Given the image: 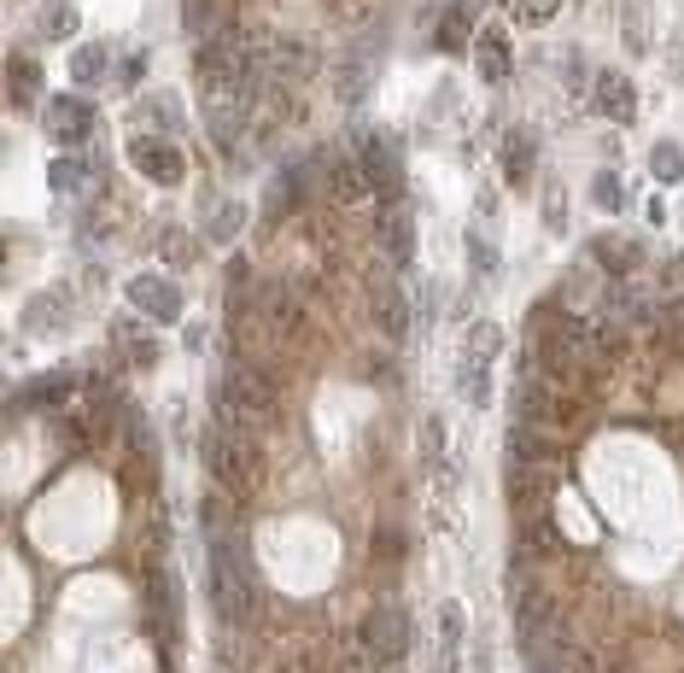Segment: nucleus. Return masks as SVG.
I'll return each instance as SVG.
<instances>
[{"instance_id": "aec40b11", "label": "nucleus", "mask_w": 684, "mask_h": 673, "mask_svg": "<svg viewBox=\"0 0 684 673\" xmlns=\"http://www.w3.org/2000/svg\"><path fill=\"white\" fill-rule=\"evenodd\" d=\"M246 217H252V206H241V199H222V206L205 217V246H229L234 234L246 229Z\"/></svg>"}, {"instance_id": "72a5a7b5", "label": "nucleus", "mask_w": 684, "mask_h": 673, "mask_svg": "<svg viewBox=\"0 0 684 673\" xmlns=\"http://www.w3.org/2000/svg\"><path fill=\"white\" fill-rule=\"evenodd\" d=\"M544 229H550V234H568V194H561L556 182L544 188Z\"/></svg>"}, {"instance_id": "f257e3e1", "label": "nucleus", "mask_w": 684, "mask_h": 673, "mask_svg": "<svg viewBox=\"0 0 684 673\" xmlns=\"http://www.w3.org/2000/svg\"><path fill=\"white\" fill-rule=\"evenodd\" d=\"M205 562H211V610L222 620V633H252L264 615V585H258V568H252L246 538L234 527L217 533Z\"/></svg>"}, {"instance_id": "0eeeda50", "label": "nucleus", "mask_w": 684, "mask_h": 673, "mask_svg": "<svg viewBox=\"0 0 684 673\" xmlns=\"http://www.w3.org/2000/svg\"><path fill=\"white\" fill-rule=\"evenodd\" d=\"M129 159H135V171H141L147 182H159V188H182V182H187L182 147L164 141V135H135V141H129Z\"/></svg>"}, {"instance_id": "6ab92c4d", "label": "nucleus", "mask_w": 684, "mask_h": 673, "mask_svg": "<svg viewBox=\"0 0 684 673\" xmlns=\"http://www.w3.org/2000/svg\"><path fill=\"white\" fill-rule=\"evenodd\" d=\"M474 36H480V30H474V7L468 0H451L444 19H439V47L444 54H463V47H474Z\"/></svg>"}, {"instance_id": "c85d7f7f", "label": "nucleus", "mask_w": 684, "mask_h": 673, "mask_svg": "<svg viewBox=\"0 0 684 673\" xmlns=\"http://www.w3.org/2000/svg\"><path fill=\"white\" fill-rule=\"evenodd\" d=\"M194 234H187V229H159V252H164V264L170 269H182V264H194Z\"/></svg>"}, {"instance_id": "7c9ffc66", "label": "nucleus", "mask_w": 684, "mask_h": 673, "mask_svg": "<svg viewBox=\"0 0 684 673\" xmlns=\"http://www.w3.org/2000/svg\"><path fill=\"white\" fill-rule=\"evenodd\" d=\"M591 199H596V211H621V206H626V188H621V176H614V171H596V182H591Z\"/></svg>"}, {"instance_id": "9b49d317", "label": "nucleus", "mask_w": 684, "mask_h": 673, "mask_svg": "<svg viewBox=\"0 0 684 673\" xmlns=\"http://www.w3.org/2000/svg\"><path fill=\"white\" fill-rule=\"evenodd\" d=\"M77 386H82L77 369H47V375L12 386V410H65L77 398Z\"/></svg>"}, {"instance_id": "ddd939ff", "label": "nucleus", "mask_w": 684, "mask_h": 673, "mask_svg": "<svg viewBox=\"0 0 684 673\" xmlns=\"http://www.w3.org/2000/svg\"><path fill=\"white\" fill-rule=\"evenodd\" d=\"M374 246H381V258L392 269H404L409 258H416V223H409L404 206H381V211H374Z\"/></svg>"}, {"instance_id": "473e14b6", "label": "nucleus", "mask_w": 684, "mask_h": 673, "mask_svg": "<svg viewBox=\"0 0 684 673\" xmlns=\"http://www.w3.org/2000/svg\"><path fill=\"white\" fill-rule=\"evenodd\" d=\"M199 521H205V533H229V492H211V498H199Z\"/></svg>"}, {"instance_id": "2f4dec72", "label": "nucleus", "mask_w": 684, "mask_h": 673, "mask_svg": "<svg viewBox=\"0 0 684 673\" xmlns=\"http://www.w3.org/2000/svg\"><path fill=\"white\" fill-rule=\"evenodd\" d=\"M147 112L159 117L164 129H182V94H176V89H159V94H147Z\"/></svg>"}, {"instance_id": "a211bd4d", "label": "nucleus", "mask_w": 684, "mask_h": 673, "mask_svg": "<svg viewBox=\"0 0 684 673\" xmlns=\"http://www.w3.org/2000/svg\"><path fill=\"white\" fill-rule=\"evenodd\" d=\"M474 71H480V82H503L509 77V36L498 24H486L480 36H474Z\"/></svg>"}, {"instance_id": "cd10ccee", "label": "nucleus", "mask_w": 684, "mask_h": 673, "mask_svg": "<svg viewBox=\"0 0 684 673\" xmlns=\"http://www.w3.org/2000/svg\"><path fill=\"white\" fill-rule=\"evenodd\" d=\"M182 12H187V36H199V42H211L217 36V0H182Z\"/></svg>"}, {"instance_id": "c03bdc74", "label": "nucleus", "mask_w": 684, "mask_h": 673, "mask_svg": "<svg viewBox=\"0 0 684 673\" xmlns=\"http://www.w3.org/2000/svg\"><path fill=\"white\" fill-rule=\"evenodd\" d=\"M374 550H381V557H392V562H398V557H404V538H398V533H381V538H374Z\"/></svg>"}, {"instance_id": "39448f33", "label": "nucleus", "mask_w": 684, "mask_h": 673, "mask_svg": "<svg viewBox=\"0 0 684 673\" xmlns=\"http://www.w3.org/2000/svg\"><path fill=\"white\" fill-rule=\"evenodd\" d=\"M258 328L269 334L276 346H293L299 328H304V299H299V281H269V288H258Z\"/></svg>"}, {"instance_id": "c756f323", "label": "nucleus", "mask_w": 684, "mask_h": 673, "mask_svg": "<svg viewBox=\"0 0 684 673\" xmlns=\"http://www.w3.org/2000/svg\"><path fill=\"white\" fill-rule=\"evenodd\" d=\"M649 171H656V182H684V147L656 141V153H649Z\"/></svg>"}, {"instance_id": "423d86ee", "label": "nucleus", "mask_w": 684, "mask_h": 673, "mask_svg": "<svg viewBox=\"0 0 684 673\" xmlns=\"http://www.w3.org/2000/svg\"><path fill=\"white\" fill-rule=\"evenodd\" d=\"M94 100H82V94H54L47 100V112H42V129H47V141L59 147V153H82V141L94 135Z\"/></svg>"}, {"instance_id": "f8f14e48", "label": "nucleus", "mask_w": 684, "mask_h": 673, "mask_svg": "<svg viewBox=\"0 0 684 673\" xmlns=\"http://www.w3.org/2000/svg\"><path fill=\"white\" fill-rule=\"evenodd\" d=\"M374 54H381V36H363V42L346 54V65H339V82H334V89H339V106L357 112V106L369 100V89H374Z\"/></svg>"}, {"instance_id": "2eb2a0df", "label": "nucleus", "mask_w": 684, "mask_h": 673, "mask_svg": "<svg viewBox=\"0 0 684 673\" xmlns=\"http://www.w3.org/2000/svg\"><path fill=\"white\" fill-rule=\"evenodd\" d=\"M591 94H596V112H603L608 124H631V117H638V89L626 82V71H596Z\"/></svg>"}, {"instance_id": "20e7f679", "label": "nucleus", "mask_w": 684, "mask_h": 673, "mask_svg": "<svg viewBox=\"0 0 684 673\" xmlns=\"http://www.w3.org/2000/svg\"><path fill=\"white\" fill-rule=\"evenodd\" d=\"M357 645H363L381 668H398L409 655V615L398 610V603H374V610L363 615V627H357Z\"/></svg>"}, {"instance_id": "412c9836", "label": "nucleus", "mask_w": 684, "mask_h": 673, "mask_svg": "<svg viewBox=\"0 0 684 673\" xmlns=\"http://www.w3.org/2000/svg\"><path fill=\"white\" fill-rule=\"evenodd\" d=\"M533 153H538V141L526 129H509V141H503V176L515 182V188H526L533 182Z\"/></svg>"}, {"instance_id": "bb28decb", "label": "nucleus", "mask_w": 684, "mask_h": 673, "mask_svg": "<svg viewBox=\"0 0 684 673\" xmlns=\"http://www.w3.org/2000/svg\"><path fill=\"white\" fill-rule=\"evenodd\" d=\"M656 340H684V293L656 299Z\"/></svg>"}, {"instance_id": "4be33fe9", "label": "nucleus", "mask_w": 684, "mask_h": 673, "mask_svg": "<svg viewBox=\"0 0 684 673\" xmlns=\"http://www.w3.org/2000/svg\"><path fill=\"white\" fill-rule=\"evenodd\" d=\"M7 94H12V106L42 100V65L24 59V54H12V59H7Z\"/></svg>"}, {"instance_id": "49530a36", "label": "nucleus", "mask_w": 684, "mask_h": 673, "mask_svg": "<svg viewBox=\"0 0 684 673\" xmlns=\"http://www.w3.org/2000/svg\"><path fill=\"white\" fill-rule=\"evenodd\" d=\"M187 351H205V323H187Z\"/></svg>"}, {"instance_id": "5701e85b", "label": "nucleus", "mask_w": 684, "mask_h": 673, "mask_svg": "<svg viewBox=\"0 0 684 673\" xmlns=\"http://www.w3.org/2000/svg\"><path fill=\"white\" fill-rule=\"evenodd\" d=\"M498 351H503V328L491 323V316L486 323H468V334H463V358L468 363H491Z\"/></svg>"}, {"instance_id": "de8ad7c7", "label": "nucleus", "mask_w": 684, "mask_h": 673, "mask_svg": "<svg viewBox=\"0 0 684 673\" xmlns=\"http://www.w3.org/2000/svg\"><path fill=\"white\" fill-rule=\"evenodd\" d=\"M386 673H404V668H386Z\"/></svg>"}, {"instance_id": "393cba45", "label": "nucleus", "mask_w": 684, "mask_h": 673, "mask_svg": "<svg viewBox=\"0 0 684 673\" xmlns=\"http://www.w3.org/2000/svg\"><path fill=\"white\" fill-rule=\"evenodd\" d=\"M456 381H463V398L474 404V410H486V398H491V375H486V363H456Z\"/></svg>"}, {"instance_id": "f03ea898", "label": "nucleus", "mask_w": 684, "mask_h": 673, "mask_svg": "<svg viewBox=\"0 0 684 673\" xmlns=\"http://www.w3.org/2000/svg\"><path fill=\"white\" fill-rule=\"evenodd\" d=\"M199 463H205V475L217 480V492H229V498H246L252 486H258V440L252 433H234V428H205V440H199Z\"/></svg>"}, {"instance_id": "37998d69", "label": "nucleus", "mask_w": 684, "mask_h": 673, "mask_svg": "<svg viewBox=\"0 0 684 673\" xmlns=\"http://www.w3.org/2000/svg\"><path fill=\"white\" fill-rule=\"evenodd\" d=\"M661 281L666 288H684V252H673V258L661 264Z\"/></svg>"}, {"instance_id": "7ed1b4c3", "label": "nucleus", "mask_w": 684, "mask_h": 673, "mask_svg": "<svg viewBox=\"0 0 684 673\" xmlns=\"http://www.w3.org/2000/svg\"><path fill=\"white\" fill-rule=\"evenodd\" d=\"M346 147L351 159L363 164V176L374 182V199L398 206V188H404V141L392 129H369V124H351L346 129Z\"/></svg>"}, {"instance_id": "4c0bfd02", "label": "nucleus", "mask_w": 684, "mask_h": 673, "mask_svg": "<svg viewBox=\"0 0 684 673\" xmlns=\"http://www.w3.org/2000/svg\"><path fill=\"white\" fill-rule=\"evenodd\" d=\"M561 12V0H521V24H550Z\"/></svg>"}, {"instance_id": "a19ab883", "label": "nucleus", "mask_w": 684, "mask_h": 673, "mask_svg": "<svg viewBox=\"0 0 684 673\" xmlns=\"http://www.w3.org/2000/svg\"><path fill=\"white\" fill-rule=\"evenodd\" d=\"M152 363H159V346H152V340H135V346H129V369H152Z\"/></svg>"}, {"instance_id": "a878e982", "label": "nucleus", "mask_w": 684, "mask_h": 673, "mask_svg": "<svg viewBox=\"0 0 684 673\" xmlns=\"http://www.w3.org/2000/svg\"><path fill=\"white\" fill-rule=\"evenodd\" d=\"M77 24H82V19H77V7H71V0H54V7L42 12V36H47V42L77 36Z\"/></svg>"}, {"instance_id": "b1692460", "label": "nucleus", "mask_w": 684, "mask_h": 673, "mask_svg": "<svg viewBox=\"0 0 684 673\" xmlns=\"http://www.w3.org/2000/svg\"><path fill=\"white\" fill-rule=\"evenodd\" d=\"M71 77H77V89H100L106 82V47H77L71 54Z\"/></svg>"}, {"instance_id": "c9c22d12", "label": "nucleus", "mask_w": 684, "mask_h": 673, "mask_svg": "<svg viewBox=\"0 0 684 673\" xmlns=\"http://www.w3.org/2000/svg\"><path fill=\"white\" fill-rule=\"evenodd\" d=\"M334 673H386L381 662H374V655L363 650V645H357V638H351V645H346V655H339V662H334Z\"/></svg>"}, {"instance_id": "e433bc0d", "label": "nucleus", "mask_w": 684, "mask_h": 673, "mask_svg": "<svg viewBox=\"0 0 684 673\" xmlns=\"http://www.w3.org/2000/svg\"><path fill=\"white\" fill-rule=\"evenodd\" d=\"M468 264H474V269H486V276L498 269V246L480 241V229H468Z\"/></svg>"}, {"instance_id": "ea45409f", "label": "nucleus", "mask_w": 684, "mask_h": 673, "mask_svg": "<svg viewBox=\"0 0 684 673\" xmlns=\"http://www.w3.org/2000/svg\"><path fill=\"white\" fill-rule=\"evenodd\" d=\"M421 445H427V457H439V451H444V416H427V422H421Z\"/></svg>"}, {"instance_id": "9d476101", "label": "nucleus", "mask_w": 684, "mask_h": 673, "mask_svg": "<svg viewBox=\"0 0 684 673\" xmlns=\"http://www.w3.org/2000/svg\"><path fill=\"white\" fill-rule=\"evenodd\" d=\"M369 316H374V334H381L386 346H404V340H409V299H404L398 281L374 276V288H369Z\"/></svg>"}, {"instance_id": "1a4fd4ad", "label": "nucleus", "mask_w": 684, "mask_h": 673, "mask_svg": "<svg viewBox=\"0 0 684 673\" xmlns=\"http://www.w3.org/2000/svg\"><path fill=\"white\" fill-rule=\"evenodd\" d=\"M561 627V603L544 580H515V633L533 638V633H556Z\"/></svg>"}, {"instance_id": "58836bf2", "label": "nucleus", "mask_w": 684, "mask_h": 673, "mask_svg": "<svg viewBox=\"0 0 684 673\" xmlns=\"http://www.w3.org/2000/svg\"><path fill=\"white\" fill-rule=\"evenodd\" d=\"M141 77H147V54H129L124 71H117V89H141Z\"/></svg>"}, {"instance_id": "4468645a", "label": "nucleus", "mask_w": 684, "mask_h": 673, "mask_svg": "<svg viewBox=\"0 0 684 673\" xmlns=\"http://www.w3.org/2000/svg\"><path fill=\"white\" fill-rule=\"evenodd\" d=\"M591 264L603 269V276L621 281V276H631V269L644 264V241H638V234H596V241H591Z\"/></svg>"}, {"instance_id": "6e6552de", "label": "nucleus", "mask_w": 684, "mask_h": 673, "mask_svg": "<svg viewBox=\"0 0 684 673\" xmlns=\"http://www.w3.org/2000/svg\"><path fill=\"white\" fill-rule=\"evenodd\" d=\"M124 299L141 316H152V323H182V288L170 276H159V269H147V276H129Z\"/></svg>"}, {"instance_id": "79ce46f5", "label": "nucleus", "mask_w": 684, "mask_h": 673, "mask_svg": "<svg viewBox=\"0 0 684 673\" xmlns=\"http://www.w3.org/2000/svg\"><path fill=\"white\" fill-rule=\"evenodd\" d=\"M561 77H568V89H586V59L568 54V59H561Z\"/></svg>"}, {"instance_id": "f3484780", "label": "nucleus", "mask_w": 684, "mask_h": 673, "mask_svg": "<svg viewBox=\"0 0 684 673\" xmlns=\"http://www.w3.org/2000/svg\"><path fill=\"white\" fill-rule=\"evenodd\" d=\"M71 316H77L71 293H36V299L24 305L19 328H24V334H59V328H71Z\"/></svg>"}, {"instance_id": "a18cd8bd", "label": "nucleus", "mask_w": 684, "mask_h": 673, "mask_svg": "<svg viewBox=\"0 0 684 673\" xmlns=\"http://www.w3.org/2000/svg\"><path fill=\"white\" fill-rule=\"evenodd\" d=\"M112 340H124V346H135V340H141V334H135V323H129V316H117V323H112Z\"/></svg>"}, {"instance_id": "dca6fc26", "label": "nucleus", "mask_w": 684, "mask_h": 673, "mask_svg": "<svg viewBox=\"0 0 684 673\" xmlns=\"http://www.w3.org/2000/svg\"><path fill=\"white\" fill-rule=\"evenodd\" d=\"M106 171V153H59L47 164V182H54V194H82L89 182H100Z\"/></svg>"}, {"instance_id": "f704fd0d", "label": "nucleus", "mask_w": 684, "mask_h": 673, "mask_svg": "<svg viewBox=\"0 0 684 673\" xmlns=\"http://www.w3.org/2000/svg\"><path fill=\"white\" fill-rule=\"evenodd\" d=\"M463 603H456V597H444L439 603V638H444V645H463Z\"/></svg>"}]
</instances>
